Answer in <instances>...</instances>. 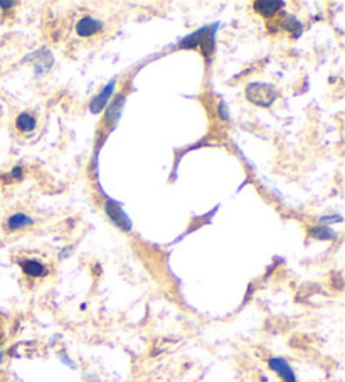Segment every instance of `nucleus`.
<instances>
[{"mask_svg":"<svg viewBox=\"0 0 345 382\" xmlns=\"http://www.w3.org/2000/svg\"><path fill=\"white\" fill-rule=\"evenodd\" d=\"M101 29H103V22L90 16L81 17L78 21V24H76V34L79 37H91L100 32Z\"/></svg>","mask_w":345,"mask_h":382,"instance_id":"6","label":"nucleus"},{"mask_svg":"<svg viewBox=\"0 0 345 382\" xmlns=\"http://www.w3.org/2000/svg\"><path fill=\"white\" fill-rule=\"evenodd\" d=\"M115 86H116L115 81H109L108 85H106L105 88L101 89V92L98 93L96 96L93 98V100H91L90 112L93 113V115H98V113L103 112V108H106V105H108L109 98L113 96V92H115Z\"/></svg>","mask_w":345,"mask_h":382,"instance_id":"5","label":"nucleus"},{"mask_svg":"<svg viewBox=\"0 0 345 382\" xmlns=\"http://www.w3.org/2000/svg\"><path fill=\"white\" fill-rule=\"evenodd\" d=\"M123 105H125V96H123V94H120V96L116 98L115 101H113L112 107L108 108L105 120H106V123L109 125V127H115V123L118 122L120 113H121V109H123Z\"/></svg>","mask_w":345,"mask_h":382,"instance_id":"11","label":"nucleus"},{"mask_svg":"<svg viewBox=\"0 0 345 382\" xmlns=\"http://www.w3.org/2000/svg\"><path fill=\"white\" fill-rule=\"evenodd\" d=\"M216 29H218V24L216 25H207V28L199 29V31L192 32L191 36H187L185 39L180 41L179 47L180 49H196L200 47V51L204 52L206 58H211L212 51H214V34Z\"/></svg>","mask_w":345,"mask_h":382,"instance_id":"1","label":"nucleus"},{"mask_svg":"<svg viewBox=\"0 0 345 382\" xmlns=\"http://www.w3.org/2000/svg\"><path fill=\"white\" fill-rule=\"evenodd\" d=\"M246 98L256 107H271L278 98V89L268 83H251L246 86Z\"/></svg>","mask_w":345,"mask_h":382,"instance_id":"2","label":"nucleus"},{"mask_svg":"<svg viewBox=\"0 0 345 382\" xmlns=\"http://www.w3.org/2000/svg\"><path fill=\"white\" fill-rule=\"evenodd\" d=\"M270 367L273 370H275L276 374H278L280 377H282L285 382H297V377H295L293 370H291V367L288 365V362L285 359H280V357H273L270 359Z\"/></svg>","mask_w":345,"mask_h":382,"instance_id":"7","label":"nucleus"},{"mask_svg":"<svg viewBox=\"0 0 345 382\" xmlns=\"http://www.w3.org/2000/svg\"><path fill=\"white\" fill-rule=\"evenodd\" d=\"M283 7H285V2H282V0H273V2H270V0H258V2H255V10L263 17L275 16Z\"/></svg>","mask_w":345,"mask_h":382,"instance_id":"8","label":"nucleus"},{"mask_svg":"<svg viewBox=\"0 0 345 382\" xmlns=\"http://www.w3.org/2000/svg\"><path fill=\"white\" fill-rule=\"evenodd\" d=\"M280 24H282V28H285L288 32H291V36L298 37L303 31V25L302 22H298L297 19L291 17V16H283L282 21H280Z\"/></svg>","mask_w":345,"mask_h":382,"instance_id":"13","label":"nucleus"},{"mask_svg":"<svg viewBox=\"0 0 345 382\" xmlns=\"http://www.w3.org/2000/svg\"><path fill=\"white\" fill-rule=\"evenodd\" d=\"M15 3L14 2H0V7H3V10L10 9V7H14Z\"/></svg>","mask_w":345,"mask_h":382,"instance_id":"17","label":"nucleus"},{"mask_svg":"<svg viewBox=\"0 0 345 382\" xmlns=\"http://www.w3.org/2000/svg\"><path fill=\"white\" fill-rule=\"evenodd\" d=\"M21 268L25 275L34 276V278H39V276H44L48 271H45V266L41 261L37 259H24L21 261Z\"/></svg>","mask_w":345,"mask_h":382,"instance_id":"10","label":"nucleus"},{"mask_svg":"<svg viewBox=\"0 0 345 382\" xmlns=\"http://www.w3.org/2000/svg\"><path fill=\"white\" fill-rule=\"evenodd\" d=\"M219 116H221L222 120H229V109H227V105L224 103V101H221V103H219Z\"/></svg>","mask_w":345,"mask_h":382,"instance_id":"15","label":"nucleus"},{"mask_svg":"<svg viewBox=\"0 0 345 382\" xmlns=\"http://www.w3.org/2000/svg\"><path fill=\"white\" fill-rule=\"evenodd\" d=\"M105 211H106V214H108V217L112 219V221L115 222L118 228H121L123 231L132 229L130 217L125 214V211H121V207L118 206V204L113 202V200H108V202L105 204Z\"/></svg>","mask_w":345,"mask_h":382,"instance_id":"4","label":"nucleus"},{"mask_svg":"<svg viewBox=\"0 0 345 382\" xmlns=\"http://www.w3.org/2000/svg\"><path fill=\"white\" fill-rule=\"evenodd\" d=\"M24 61H34L32 64L34 67H36V74L37 76H43L44 73H48V71L52 67L54 58H52L51 51H48V49H39V51L29 54Z\"/></svg>","mask_w":345,"mask_h":382,"instance_id":"3","label":"nucleus"},{"mask_svg":"<svg viewBox=\"0 0 345 382\" xmlns=\"http://www.w3.org/2000/svg\"><path fill=\"white\" fill-rule=\"evenodd\" d=\"M310 237H315V240H335V233L328 229L327 226H315V228L310 229Z\"/></svg>","mask_w":345,"mask_h":382,"instance_id":"14","label":"nucleus"},{"mask_svg":"<svg viewBox=\"0 0 345 382\" xmlns=\"http://www.w3.org/2000/svg\"><path fill=\"white\" fill-rule=\"evenodd\" d=\"M32 224H34V221L29 217L28 214L17 213V214H12L9 219H7L6 228H7V231H19V229L29 228V226H32Z\"/></svg>","mask_w":345,"mask_h":382,"instance_id":"9","label":"nucleus"},{"mask_svg":"<svg viewBox=\"0 0 345 382\" xmlns=\"http://www.w3.org/2000/svg\"><path fill=\"white\" fill-rule=\"evenodd\" d=\"M10 176L14 177V179H17V180H21L22 177H24V169L22 167H15L12 172H10Z\"/></svg>","mask_w":345,"mask_h":382,"instance_id":"16","label":"nucleus"},{"mask_svg":"<svg viewBox=\"0 0 345 382\" xmlns=\"http://www.w3.org/2000/svg\"><path fill=\"white\" fill-rule=\"evenodd\" d=\"M36 125H37V120L34 118L30 113H21V115L17 116V120H15V127H17L21 131H25V134L32 131L34 128H36Z\"/></svg>","mask_w":345,"mask_h":382,"instance_id":"12","label":"nucleus"}]
</instances>
